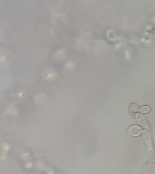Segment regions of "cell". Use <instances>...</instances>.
<instances>
[{
    "instance_id": "cell-4",
    "label": "cell",
    "mask_w": 155,
    "mask_h": 174,
    "mask_svg": "<svg viewBox=\"0 0 155 174\" xmlns=\"http://www.w3.org/2000/svg\"><path fill=\"white\" fill-rule=\"evenodd\" d=\"M151 111V108L148 106H143L140 108L139 112L141 113L146 114L149 113Z\"/></svg>"
},
{
    "instance_id": "cell-5",
    "label": "cell",
    "mask_w": 155,
    "mask_h": 174,
    "mask_svg": "<svg viewBox=\"0 0 155 174\" xmlns=\"http://www.w3.org/2000/svg\"></svg>"
},
{
    "instance_id": "cell-2",
    "label": "cell",
    "mask_w": 155,
    "mask_h": 174,
    "mask_svg": "<svg viewBox=\"0 0 155 174\" xmlns=\"http://www.w3.org/2000/svg\"><path fill=\"white\" fill-rule=\"evenodd\" d=\"M144 139L145 142L146 143L147 148L151 150V151H152L153 150V144L152 143V141H151V137L150 134L148 132L144 134Z\"/></svg>"
},
{
    "instance_id": "cell-3",
    "label": "cell",
    "mask_w": 155,
    "mask_h": 174,
    "mask_svg": "<svg viewBox=\"0 0 155 174\" xmlns=\"http://www.w3.org/2000/svg\"><path fill=\"white\" fill-rule=\"evenodd\" d=\"M140 108V107H139L137 104H135V103L132 104L129 106L130 112L132 113L137 114L138 112H139Z\"/></svg>"
},
{
    "instance_id": "cell-1",
    "label": "cell",
    "mask_w": 155,
    "mask_h": 174,
    "mask_svg": "<svg viewBox=\"0 0 155 174\" xmlns=\"http://www.w3.org/2000/svg\"><path fill=\"white\" fill-rule=\"evenodd\" d=\"M144 132L143 129L137 125H133L128 129L129 134L132 136H139Z\"/></svg>"
}]
</instances>
